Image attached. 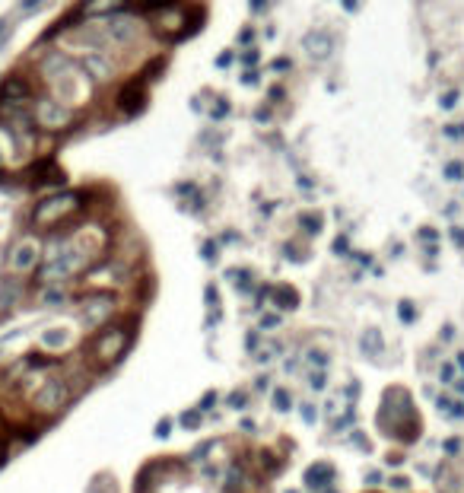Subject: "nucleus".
Wrapping results in <instances>:
<instances>
[{
  "label": "nucleus",
  "mask_w": 464,
  "mask_h": 493,
  "mask_svg": "<svg viewBox=\"0 0 464 493\" xmlns=\"http://www.w3.org/2000/svg\"><path fill=\"white\" fill-rule=\"evenodd\" d=\"M35 7H42V0H23V4H19L23 13H35Z\"/></svg>",
  "instance_id": "4468645a"
},
{
  "label": "nucleus",
  "mask_w": 464,
  "mask_h": 493,
  "mask_svg": "<svg viewBox=\"0 0 464 493\" xmlns=\"http://www.w3.org/2000/svg\"><path fill=\"white\" fill-rule=\"evenodd\" d=\"M35 264H38V242L23 239V242L13 249V255H10V268L16 271V274H29Z\"/></svg>",
  "instance_id": "39448f33"
},
{
  "label": "nucleus",
  "mask_w": 464,
  "mask_h": 493,
  "mask_svg": "<svg viewBox=\"0 0 464 493\" xmlns=\"http://www.w3.org/2000/svg\"><path fill=\"white\" fill-rule=\"evenodd\" d=\"M76 207H80V198H76L73 191L51 194V198H44L42 204L35 207L32 220H35V226H57V223H64L70 213H76Z\"/></svg>",
  "instance_id": "f257e3e1"
},
{
  "label": "nucleus",
  "mask_w": 464,
  "mask_h": 493,
  "mask_svg": "<svg viewBox=\"0 0 464 493\" xmlns=\"http://www.w3.org/2000/svg\"><path fill=\"white\" fill-rule=\"evenodd\" d=\"M455 99H458V93H448V96L442 99V105H445V109H451V105H455Z\"/></svg>",
  "instance_id": "2eb2a0df"
},
{
  "label": "nucleus",
  "mask_w": 464,
  "mask_h": 493,
  "mask_svg": "<svg viewBox=\"0 0 464 493\" xmlns=\"http://www.w3.org/2000/svg\"><path fill=\"white\" fill-rule=\"evenodd\" d=\"M67 398H70L67 385H64L61 379H48V382H42V388H38V395L32 398V401L42 410H61L64 404H67Z\"/></svg>",
  "instance_id": "20e7f679"
},
{
  "label": "nucleus",
  "mask_w": 464,
  "mask_h": 493,
  "mask_svg": "<svg viewBox=\"0 0 464 493\" xmlns=\"http://www.w3.org/2000/svg\"><path fill=\"white\" fill-rule=\"evenodd\" d=\"M124 7V0H86L83 4V13L86 16H105V13H114V10Z\"/></svg>",
  "instance_id": "f8f14e48"
},
{
  "label": "nucleus",
  "mask_w": 464,
  "mask_h": 493,
  "mask_svg": "<svg viewBox=\"0 0 464 493\" xmlns=\"http://www.w3.org/2000/svg\"><path fill=\"white\" fill-rule=\"evenodd\" d=\"M83 71H86L93 80L105 83V80H112L114 67H112V61H108L102 52H89V54H83Z\"/></svg>",
  "instance_id": "0eeeda50"
},
{
  "label": "nucleus",
  "mask_w": 464,
  "mask_h": 493,
  "mask_svg": "<svg viewBox=\"0 0 464 493\" xmlns=\"http://www.w3.org/2000/svg\"><path fill=\"white\" fill-rule=\"evenodd\" d=\"M143 99H146V86L140 83V80H133V83H127V90L121 93L118 102H121V109L131 112V115H133V112H137L140 105H143Z\"/></svg>",
  "instance_id": "9d476101"
},
{
  "label": "nucleus",
  "mask_w": 464,
  "mask_h": 493,
  "mask_svg": "<svg viewBox=\"0 0 464 493\" xmlns=\"http://www.w3.org/2000/svg\"><path fill=\"white\" fill-rule=\"evenodd\" d=\"M108 35H112L114 42H133L140 35V23L133 20V16L118 13V16H112V20H108Z\"/></svg>",
  "instance_id": "423d86ee"
},
{
  "label": "nucleus",
  "mask_w": 464,
  "mask_h": 493,
  "mask_svg": "<svg viewBox=\"0 0 464 493\" xmlns=\"http://www.w3.org/2000/svg\"><path fill=\"white\" fill-rule=\"evenodd\" d=\"M32 118H35V124L44 131H64L73 121V112L64 102H57V99H42V102L35 105V112H32Z\"/></svg>",
  "instance_id": "f03ea898"
},
{
  "label": "nucleus",
  "mask_w": 464,
  "mask_h": 493,
  "mask_svg": "<svg viewBox=\"0 0 464 493\" xmlns=\"http://www.w3.org/2000/svg\"><path fill=\"white\" fill-rule=\"evenodd\" d=\"M127 347V331L124 328H112V331H102L95 340V360L99 363H114V360L124 353Z\"/></svg>",
  "instance_id": "7ed1b4c3"
},
{
  "label": "nucleus",
  "mask_w": 464,
  "mask_h": 493,
  "mask_svg": "<svg viewBox=\"0 0 464 493\" xmlns=\"http://www.w3.org/2000/svg\"><path fill=\"white\" fill-rule=\"evenodd\" d=\"M114 302L108 299V296H95V299L86 302V309H83V319H86V325H99V321H105L108 315H112Z\"/></svg>",
  "instance_id": "1a4fd4ad"
},
{
  "label": "nucleus",
  "mask_w": 464,
  "mask_h": 493,
  "mask_svg": "<svg viewBox=\"0 0 464 493\" xmlns=\"http://www.w3.org/2000/svg\"><path fill=\"white\" fill-rule=\"evenodd\" d=\"M140 13H165V10H175L178 0H137Z\"/></svg>",
  "instance_id": "ddd939ff"
},
{
  "label": "nucleus",
  "mask_w": 464,
  "mask_h": 493,
  "mask_svg": "<svg viewBox=\"0 0 464 493\" xmlns=\"http://www.w3.org/2000/svg\"><path fill=\"white\" fill-rule=\"evenodd\" d=\"M302 45H305V52H309L315 61H324L331 52H334V35H331V32H321V29H318V32H309V35H305Z\"/></svg>",
  "instance_id": "6e6552de"
},
{
  "label": "nucleus",
  "mask_w": 464,
  "mask_h": 493,
  "mask_svg": "<svg viewBox=\"0 0 464 493\" xmlns=\"http://www.w3.org/2000/svg\"><path fill=\"white\" fill-rule=\"evenodd\" d=\"M0 99H4V102H10V105H23L25 99H29V86L23 83V80H6L4 83V90H0Z\"/></svg>",
  "instance_id": "9b49d317"
}]
</instances>
